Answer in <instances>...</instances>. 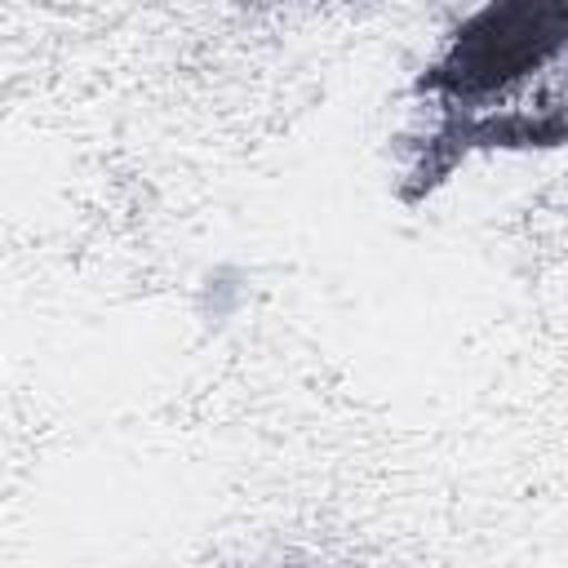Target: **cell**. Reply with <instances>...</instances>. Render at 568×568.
<instances>
[{"instance_id":"1","label":"cell","mask_w":568,"mask_h":568,"mask_svg":"<svg viewBox=\"0 0 568 568\" xmlns=\"http://www.w3.org/2000/svg\"><path fill=\"white\" fill-rule=\"evenodd\" d=\"M568 44V4L564 0H515L479 9L453 40L448 58L435 67L430 84L462 102H484L506 93L524 75L559 62Z\"/></svg>"}]
</instances>
